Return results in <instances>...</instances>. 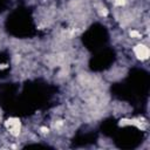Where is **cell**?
<instances>
[{
	"mask_svg": "<svg viewBox=\"0 0 150 150\" xmlns=\"http://www.w3.org/2000/svg\"><path fill=\"white\" fill-rule=\"evenodd\" d=\"M135 53H136V55H137L138 57H141V59H146V57L149 56V49H148V47H145V46H137V47L135 48Z\"/></svg>",
	"mask_w": 150,
	"mask_h": 150,
	"instance_id": "1",
	"label": "cell"
}]
</instances>
